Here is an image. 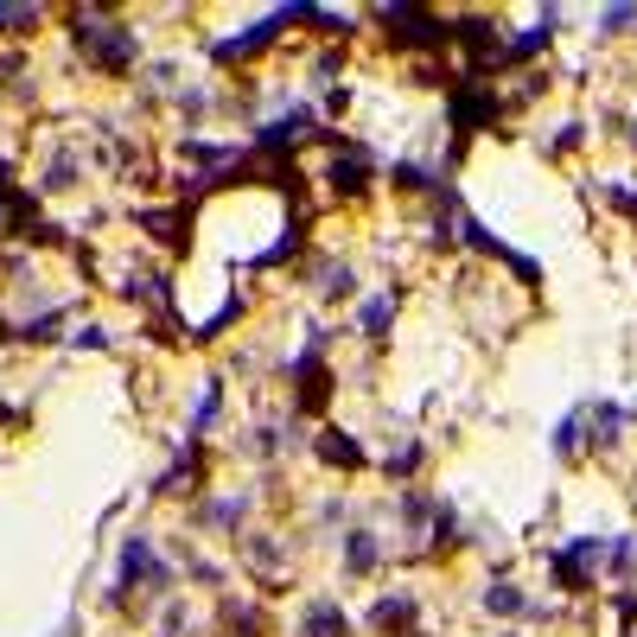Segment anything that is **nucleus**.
Masks as SVG:
<instances>
[{
    "label": "nucleus",
    "instance_id": "nucleus-6",
    "mask_svg": "<svg viewBox=\"0 0 637 637\" xmlns=\"http://www.w3.org/2000/svg\"><path fill=\"white\" fill-rule=\"evenodd\" d=\"M306 637H344V612L338 606H313L306 612Z\"/></svg>",
    "mask_w": 637,
    "mask_h": 637
},
{
    "label": "nucleus",
    "instance_id": "nucleus-5",
    "mask_svg": "<svg viewBox=\"0 0 637 637\" xmlns=\"http://www.w3.org/2000/svg\"><path fill=\"white\" fill-rule=\"evenodd\" d=\"M485 606H491L497 618H523V612H529V599L516 593V587H504V580H497V587L485 593Z\"/></svg>",
    "mask_w": 637,
    "mask_h": 637
},
{
    "label": "nucleus",
    "instance_id": "nucleus-12",
    "mask_svg": "<svg viewBox=\"0 0 637 637\" xmlns=\"http://www.w3.org/2000/svg\"><path fill=\"white\" fill-rule=\"evenodd\" d=\"M504 637H516V631H504Z\"/></svg>",
    "mask_w": 637,
    "mask_h": 637
},
{
    "label": "nucleus",
    "instance_id": "nucleus-3",
    "mask_svg": "<svg viewBox=\"0 0 637 637\" xmlns=\"http://www.w3.org/2000/svg\"><path fill=\"white\" fill-rule=\"evenodd\" d=\"M319 459H332V466H364V453H357V440H344L338 427H325V434H319Z\"/></svg>",
    "mask_w": 637,
    "mask_h": 637
},
{
    "label": "nucleus",
    "instance_id": "nucleus-11",
    "mask_svg": "<svg viewBox=\"0 0 637 637\" xmlns=\"http://www.w3.org/2000/svg\"><path fill=\"white\" fill-rule=\"evenodd\" d=\"M612 204L618 211H637V192H612Z\"/></svg>",
    "mask_w": 637,
    "mask_h": 637
},
{
    "label": "nucleus",
    "instance_id": "nucleus-9",
    "mask_svg": "<svg viewBox=\"0 0 637 637\" xmlns=\"http://www.w3.org/2000/svg\"><path fill=\"white\" fill-rule=\"evenodd\" d=\"M370 618H376V625H408V618H415V606H408V599H383Z\"/></svg>",
    "mask_w": 637,
    "mask_h": 637
},
{
    "label": "nucleus",
    "instance_id": "nucleus-8",
    "mask_svg": "<svg viewBox=\"0 0 637 637\" xmlns=\"http://www.w3.org/2000/svg\"><path fill=\"white\" fill-rule=\"evenodd\" d=\"M580 446H587V415H567L555 434V453H580Z\"/></svg>",
    "mask_w": 637,
    "mask_h": 637
},
{
    "label": "nucleus",
    "instance_id": "nucleus-10",
    "mask_svg": "<svg viewBox=\"0 0 637 637\" xmlns=\"http://www.w3.org/2000/svg\"><path fill=\"white\" fill-rule=\"evenodd\" d=\"M637 20V7H606V32H625Z\"/></svg>",
    "mask_w": 637,
    "mask_h": 637
},
{
    "label": "nucleus",
    "instance_id": "nucleus-7",
    "mask_svg": "<svg viewBox=\"0 0 637 637\" xmlns=\"http://www.w3.org/2000/svg\"><path fill=\"white\" fill-rule=\"evenodd\" d=\"M357 319H364V332H389L395 300H389V294H376V300H364V313H357Z\"/></svg>",
    "mask_w": 637,
    "mask_h": 637
},
{
    "label": "nucleus",
    "instance_id": "nucleus-1",
    "mask_svg": "<svg viewBox=\"0 0 637 637\" xmlns=\"http://www.w3.org/2000/svg\"><path fill=\"white\" fill-rule=\"evenodd\" d=\"M134 580H160V587H166V561L153 555V548H147L141 536H134V542L122 548V580H115V587H134Z\"/></svg>",
    "mask_w": 637,
    "mask_h": 637
},
{
    "label": "nucleus",
    "instance_id": "nucleus-2",
    "mask_svg": "<svg viewBox=\"0 0 637 637\" xmlns=\"http://www.w3.org/2000/svg\"><path fill=\"white\" fill-rule=\"evenodd\" d=\"M325 179H332L338 192H364V185H370V153H344V160H332Z\"/></svg>",
    "mask_w": 637,
    "mask_h": 637
},
{
    "label": "nucleus",
    "instance_id": "nucleus-4",
    "mask_svg": "<svg viewBox=\"0 0 637 637\" xmlns=\"http://www.w3.org/2000/svg\"><path fill=\"white\" fill-rule=\"evenodd\" d=\"M344 561H351V574H364V567H376V561H383V548H376V536L351 529V542H344Z\"/></svg>",
    "mask_w": 637,
    "mask_h": 637
}]
</instances>
